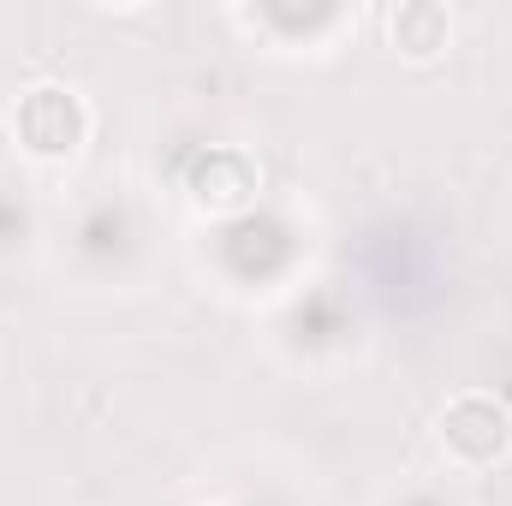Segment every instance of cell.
Masks as SVG:
<instances>
[{"label": "cell", "mask_w": 512, "mask_h": 506, "mask_svg": "<svg viewBox=\"0 0 512 506\" xmlns=\"http://www.w3.org/2000/svg\"><path fill=\"white\" fill-rule=\"evenodd\" d=\"M387 30H393V48H405L411 60H429V54L447 48L453 18H447L441 6H399V12L387 18Z\"/></svg>", "instance_id": "cell-2"}, {"label": "cell", "mask_w": 512, "mask_h": 506, "mask_svg": "<svg viewBox=\"0 0 512 506\" xmlns=\"http://www.w3.org/2000/svg\"><path fill=\"white\" fill-rule=\"evenodd\" d=\"M18 131L36 155H72L84 137V108L72 102V90H30L18 108Z\"/></svg>", "instance_id": "cell-1"}]
</instances>
